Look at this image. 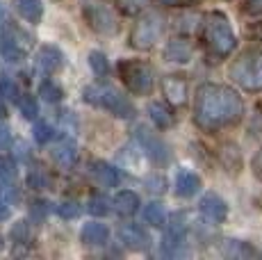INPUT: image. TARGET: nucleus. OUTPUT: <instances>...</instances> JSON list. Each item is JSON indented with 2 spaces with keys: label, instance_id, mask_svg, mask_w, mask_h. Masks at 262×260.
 I'll return each instance as SVG.
<instances>
[{
  "label": "nucleus",
  "instance_id": "4",
  "mask_svg": "<svg viewBox=\"0 0 262 260\" xmlns=\"http://www.w3.org/2000/svg\"><path fill=\"white\" fill-rule=\"evenodd\" d=\"M230 78L244 92H262V46H251L242 51L230 67Z\"/></svg>",
  "mask_w": 262,
  "mask_h": 260
},
{
  "label": "nucleus",
  "instance_id": "1",
  "mask_svg": "<svg viewBox=\"0 0 262 260\" xmlns=\"http://www.w3.org/2000/svg\"><path fill=\"white\" fill-rule=\"evenodd\" d=\"M244 101L228 84H201L194 101V123L203 133H219L242 121Z\"/></svg>",
  "mask_w": 262,
  "mask_h": 260
},
{
  "label": "nucleus",
  "instance_id": "27",
  "mask_svg": "<svg viewBox=\"0 0 262 260\" xmlns=\"http://www.w3.org/2000/svg\"><path fill=\"white\" fill-rule=\"evenodd\" d=\"M89 67H92V71L96 76H107L110 73V64H107V55L100 53V51H92L89 53Z\"/></svg>",
  "mask_w": 262,
  "mask_h": 260
},
{
  "label": "nucleus",
  "instance_id": "16",
  "mask_svg": "<svg viewBox=\"0 0 262 260\" xmlns=\"http://www.w3.org/2000/svg\"><path fill=\"white\" fill-rule=\"evenodd\" d=\"M53 162L59 169H71L78 162V146H75L73 139H62L57 146L53 148Z\"/></svg>",
  "mask_w": 262,
  "mask_h": 260
},
{
  "label": "nucleus",
  "instance_id": "35",
  "mask_svg": "<svg viewBox=\"0 0 262 260\" xmlns=\"http://www.w3.org/2000/svg\"><path fill=\"white\" fill-rule=\"evenodd\" d=\"M80 210H82V208H80L78 201H62L57 206V214L62 219H75L80 214Z\"/></svg>",
  "mask_w": 262,
  "mask_h": 260
},
{
  "label": "nucleus",
  "instance_id": "43",
  "mask_svg": "<svg viewBox=\"0 0 262 260\" xmlns=\"http://www.w3.org/2000/svg\"><path fill=\"white\" fill-rule=\"evenodd\" d=\"M5 219H9V208H7V201L0 199V222H5Z\"/></svg>",
  "mask_w": 262,
  "mask_h": 260
},
{
  "label": "nucleus",
  "instance_id": "25",
  "mask_svg": "<svg viewBox=\"0 0 262 260\" xmlns=\"http://www.w3.org/2000/svg\"><path fill=\"white\" fill-rule=\"evenodd\" d=\"M39 96L43 98L46 103H59L64 98V92H62V87H59L55 80H43L41 82V87H39Z\"/></svg>",
  "mask_w": 262,
  "mask_h": 260
},
{
  "label": "nucleus",
  "instance_id": "19",
  "mask_svg": "<svg viewBox=\"0 0 262 260\" xmlns=\"http://www.w3.org/2000/svg\"><path fill=\"white\" fill-rule=\"evenodd\" d=\"M112 206L121 217H133V214L139 210V206H142V201H139V197L133 192V189H123V192H119L117 197L112 199Z\"/></svg>",
  "mask_w": 262,
  "mask_h": 260
},
{
  "label": "nucleus",
  "instance_id": "13",
  "mask_svg": "<svg viewBox=\"0 0 262 260\" xmlns=\"http://www.w3.org/2000/svg\"><path fill=\"white\" fill-rule=\"evenodd\" d=\"M162 92L171 105H185L189 96V84L185 76H167L162 78Z\"/></svg>",
  "mask_w": 262,
  "mask_h": 260
},
{
  "label": "nucleus",
  "instance_id": "45",
  "mask_svg": "<svg viewBox=\"0 0 262 260\" xmlns=\"http://www.w3.org/2000/svg\"><path fill=\"white\" fill-rule=\"evenodd\" d=\"M3 247H5V240H3V235H0V251H3Z\"/></svg>",
  "mask_w": 262,
  "mask_h": 260
},
{
  "label": "nucleus",
  "instance_id": "31",
  "mask_svg": "<svg viewBox=\"0 0 262 260\" xmlns=\"http://www.w3.org/2000/svg\"><path fill=\"white\" fill-rule=\"evenodd\" d=\"M148 3L150 0H117L119 12L125 14V16H135V14H139Z\"/></svg>",
  "mask_w": 262,
  "mask_h": 260
},
{
  "label": "nucleus",
  "instance_id": "24",
  "mask_svg": "<svg viewBox=\"0 0 262 260\" xmlns=\"http://www.w3.org/2000/svg\"><path fill=\"white\" fill-rule=\"evenodd\" d=\"M114 206L107 201V197H103V194H94V197L87 199V212L94 214V217H105V214H110V210Z\"/></svg>",
  "mask_w": 262,
  "mask_h": 260
},
{
  "label": "nucleus",
  "instance_id": "29",
  "mask_svg": "<svg viewBox=\"0 0 262 260\" xmlns=\"http://www.w3.org/2000/svg\"><path fill=\"white\" fill-rule=\"evenodd\" d=\"M32 135H34V142L37 144H48L50 139L55 137V128L46 121H37L32 128Z\"/></svg>",
  "mask_w": 262,
  "mask_h": 260
},
{
  "label": "nucleus",
  "instance_id": "21",
  "mask_svg": "<svg viewBox=\"0 0 262 260\" xmlns=\"http://www.w3.org/2000/svg\"><path fill=\"white\" fill-rule=\"evenodd\" d=\"M14 7L21 14V18H25L28 23L37 26L43 18V3L41 0H14Z\"/></svg>",
  "mask_w": 262,
  "mask_h": 260
},
{
  "label": "nucleus",
  "instance_id": "10",
  "mask_svg": "<svg viewBox=\"0 0 262 260\" xmlns=\"http://www.w3.org/2000/svg\"><path fill=\"white\" fill-rule=\"evenodd\" d=\"M119 237L121 242H123V247H128L130 251H148L150 249V235L146 231L144 226H139V224H121L119 228Z\"/></svg>",
  "mask_w": 262,
  "mask_h": 260
},
{
  "label": "nucleus",
  "instance_id": "14",
  "mask_svg": "<svg viewBox=\"0 0 262 260\" xmlns=\"http://www.w3.org/2000/svg\"><path fill=\"white\" fill-rule=\"evenodd\" d=\"M89 174H92L94 183L98 185V187H117L121 176H119V169L112 167V164H107L105 160H94L92 164H89Z\"/></svg>",
  "mask_w": 262,
  "mask_h": 260
},
{
  "label": "nucleus",
  "instance_id": "41",
  "mask_svg": "<svg viewBox=\"0 0 262 260\" xmlns=\"http://www.w3.org/2000/svg\"><path fill=\"white\" fill-rule=\"evenodd\" d=\"M251 169H253L255 178H260L262 181V148L253 156V160H251Z\"/></svg>",
  "mask_w": 262,
  "mask_h": 260
},
{
  "label": "nucleus",
  "instance_id": "22",
  "mask_svg": "<svg viewBox=\"0 0 262 260\" xmlns=\"http://www.w3.org/2000/svg\"><path fill=\"white\" fill-rule=\"evenodd\" d=\"M221 253H224L226 258H253L255 249L251 247V244L242 242V240H224Z\"/></svg>",
  "mask_w": 262,
  "mask_h": 260
},
{
  "label": "nucleus",
  "instance_id": "11",
  "mask_svg": "<svg viewBox=\"0 0 262 260\" xmlns=\"http://www.w3.org/2000/svg\"><path fill=\"white\" fill-rule=\"evenodd\" d=\"M199 210L205 222H210V224H224L226 219H228V203L214 192L203 194V199H201V203H199Z\"/></svg>",
  "mask_w": 262,
  "mask_h": 260
},
{
  "label": "nucleus",
  "instance_id": "37",
  "mask_svg": "<svg viewBox=\"0 0 262 260\" xmlns=\"http://www.w3.org/2000/svg\"><path fill=\"white\" fill-rule=\"evenodd\" d=\"M0 194L7 199V203H18L21 201V192L16 189L14 183H0Z\"/></svg>",
  "mask_w": 262,
  "mask_h": 260
},
{
  "label": "nucleus",
  "instance_id": "3",
  "mask_svg": "<svg viewBox=\"0 0 262 260\" xmlns=\"http://www.w3.org/2000/svg\"><path fill=\"white\" fill-rule=\"evenodd\" d=\"M82 98H84V103L105 110V112H110L117 119H135V114H137V107L130 103V98L123 96V92H119L110 82L87 84L82 89Z\"/></svg>",
  "mask_w": 262,
  "mask_h": 260
},
{
  "label": "nucleus",
  "instance_id": "6",
  "mask_svg": "<svg viewBox=\"0 0 262 260\" xmlns=\"http://www.w3.org/2000/svg\"><path fill=\"white\" fill-rule=\"evenodd\" d=\"M162 32H164V18L158 12H148L133 26L128 41L135 51H150L160 41Z\"/></svg>",
  "mask_w": 262,
  "mask_h": 260
},
{
  "label": "nucleus",
  "instance_id": "34",
  "mask_svg": "<svg viewBox=\"0 0 262 260\" xmlns=\"http://www.w3.org/2000/svg\"><path fill=\"white\" fill-rule=\"evenodd\" d=\"M12 242L14 244H28L30 242V228L28 222H16L12 228Z\"/></svg>",
  "mask_w": 262,
  "mask_h": 260
},
{
  "label": "nucleus",
  "instance_id": "40",
  "mask_svg": "<svg viewBox=\"0 0 262 260\" xmlns=\"http://www.w3.org/2000/svg\"><path fill=\"white\" fill-rule=\"evenodd\" d=\"M155 3L162 5V7H189L196 0H155Z\"/></svg>",
  "mask_w": 262,
  "mask_h": 260
},
{
  "label": "nucleus",
  "instance_id": "30",
  "mask_svg": "<svg viewBox=\"0 0 262 260\" xmlns=\"http://www.w3.org/2000/svg\"><path fill=\"white\" fill-rule=\"evenodd\" d=\"M16 181V162L12 158H0V183H14Z\"/></svg>",
  "mask_w": 262,
  "mask_h": 260
},
{
  "label": "nucleus",
  "instance_id": "2",
  "mask_svg": "<svg viewBox=\"0 0 262 260\" xmlns=\"http://www.w3.org/2000/svg\"><path fill=\"white\" fill-rule=\"evenodd\" d=\"M201 41L212 62L230 57L237 48V37L233 32L228 16L224 12H208L201 21Z\"/></svg>",
  "mask_w": 262,
  "mask_h": 260
},
{
  "label": "nucleus",
  "instance_id": "33",
  "mask_svg": "<svg viewBox=\"0 0 262 260\" xmlns=\"http://www.w3.org/2000/svg\"><path fill=\"white\" fill-rule=\"evenodd\" d=\"M48 214V201H41V199H37V201L30 203V219L37 224H41L43 219H46Z\"/></svg>",
  "mask_w": 262,
  "mask_h": 260
},
{
  "label": "nucleus",
  "instance_id": "39",
  "mask_svg": "<svg viewBox=\"0 0 262 260\" xmlns=\"http://www.w3.org/2000/svg\"><path fill=\"white\" fill-rule=\"evenodd\" d=\"M244 9L251 16H262V0H244Z\"/></svg>",
  "mask_w": 262,
  "mask_h": 260
},
{
  "label": "nucleus",
  "instance_id": "32",
  "mask_svg": "<svg viewBox=\"0 0 262 260\" xmlns=\"http://www.w3.org/2000/svg\"><path fill=\"white\" fill-rule=\"evenodd\" d=\"M28 185H30L32 189H46V187H48V174L43 171L41 167L30 169V174H28Z\"/></svg>",
  "mask_w": 262,
  "mask_h": 260
},
{
  "label": "nucleus",
  "instance_id": "38",
  "mask_svg": "<svg viewBox=\"0 0 262 260\" xmlns=\"http://www.w3.org/2000/svg\"><path fill=\"white\" fill-rule=\"evenodd\" d=\"M12 146V133L5 123H0V151H7Z\"/></svg>",
  "mask_w": 262,
  "mask_h": 260
},
{
  "label": "nucleus",
  "instance_id": "17",
  "mask_svg": "<svg viewBox=\"0 0 262 260\" xmlns=\"http://www.w3.org/2000/svg\"><path fill=\"white\" fill-rule=\"evenodd\" d=\"M164 57L169 62H178V64H187L191 57H194V46L187 41V39H171L164 48Z\"/></svg>",
  "mask_w": 262,
  "mask_h": 260
},
{
  "label": "nucleus",
  "instance_id": "5",
  "mask_svg": "<svg viewBox=\"0 0 262 260\" xmlns=\"http://www.w3.org/2000/svg\"><path fill=\"white\" fill-rule=\"evenodd\" d=\"M119 76L125 89L137 96H148L155 87V69L144 59H121Z\"/></svg>",
  "mask_w": 262,
  "mask_h": 260
},
{
  "label": "nucleus",
  "instance_id": "42",
  "mask_svg": "<svg viewBox=\"0 0 262 260\" xmlns=\"http://www.w3.org/2000/svg\"><path fill=\"white\" fill-rule=\"evenodd\" d=\"M253 130H258V133H262V101L258 103V107H255V112H253Z\"/></svg>",
  "mask_w": 262,
  "mask_h": 260
},
{
  "label": "nucleus",
  "instance_id": "44",
  "mask_svg": "<svg viewBox=\"0 0 262 260\" xmlns=\"http://www.w3.org/2000/svg\"><path fill=\"white\" fill-rule=\"evenodd\" d=\"M0 117H5V105H3V101H0Z\"/></svg>",
  "mask_w": 262,
  "mask_h": 260
},
{
  "label": "nucleus",
  "instance_id": "20",
  "mask_svg": "<svg viewBox=\"0 0 262 260\" xmlns=\"http://www.w3.org/2000/svg\"><path fill=\"white\" fill-rule=\"evenodd\" d=\"M148 114H150V121H153L160 130H167V128H171L176 123V114H173V110H171L167 103L153 101L148 105Z\"/></svg>",
  "mask_w": 262,
  "mask_h": 260
},
{
  "label": "nucleus",
  "instance_id": "26",
  "mask_svg": "<svg viewBox=\"0 0 262 260\" xmlns=\"http://www.w3.org/2000/svg\"><path fill=\"white\" fill-rule=\"evenodd\" d=\"M18 110H21V114L25 119H30V121L39 117V103L32 94H21V98H18Z\"/></svg>",
  "mask_w": 262,
  "mask_h": 260
},
{
  "label": "nucleus",
  "instance_id": "18",
  "mask_svg": "<svg viewBox=\"0 0 262 260\" xmlns=\"http://www.w3.org/2000/svg\"><path fill=\"white\" fill-rule=\"evenodd\" d=\"M80 240H82L87 247H103L110 240V228L105 226V224L89 222V224H84L82 231H80Z\"/></svg>",
  "mask_w": 262,
  "mask_h": 260
},
{
  "label": "nucleus",
  "instance_id": "15",
  "mask_svg": "<svg viewBox=\"0 0 262 260\" xmlns=\"http://www.w3.org/2000/svg\"><path fill=\"white\" fill-rule=\"evenodd\" d=\"M37 67L41 69L43 73L53 76V73H57L59 69L64 67V53L59 51L57 46L46 44V46H41L39 48V53H37Z\"/></svg>",
  "mask_w": 262,
  "mask_h": 260
},
{
  "label": "nucleus",
  "instance_id": "7",
  "mask_svg": "<svg viewBox=\"0 0 262 260\" xmlns=\"http://www.w3.org/2000/svg\"><path fill=\"white\" fill-rule=\"evenodd\" d=\"M32 51V37L18 26H5L3 32V55L7 62H21Z\"/></svg>",
  "mask_w": 262,
  "mask_h": 260
},
{
  "label": "nucleus",
  "instance_id": "36",
  "mask_svg": "<svg viewBox=\"0 0 262 260\" xmlns=\"http://www.w3.org/2000/svg\"><path fill=\"white\" fill-rule=\"evenodd\" d=\"M146 187H148V192H153V194H162L164 189H167V178L160 176V174L148 176L146 178Z\"/></svg>",
  "mask_w": 262,
  "mask_h": 260
},
{
  "label": "nucleus",
  "instance_id": "8",
  "mask_svg": "<svg viewBox=\"0 0 262 260\" xmlns=\"http://www.w3.org/2000/svg\"><path fill=\"white\" fill-rule=\"evenodd\" d=\"M84 14V21L87 26L98 34H105V37H112L117 34L119 30V23H117V16L112 14V9L105 7L103 3H87L82 9Z\"/></svg>",
  "mask_w": 262,
  "mask_h": 260
},
{
  "label": "nucleus",
  "instance_id": "12",
  "mask_svg": "<svg viewBox=\"0 0 262 260\" xmlns=\"http://www.w3.org/2000/svg\"><path fill=\"white\" fill-rule=\"evenodd\" d=\"M201 185L203 183H201V176L196 171H191V169H178V174L173 178V192L180 199H191L199 194Z\"/></svg>",
  "mask_w": 262,
  "mask_h": 260
},
{
  "label": "nucleus",
  "instance_id": "9",
  "mask_svg": "<svg viewBox=\"0 0 262 260\" xmlns=\"http://www.w3.org/2000/svg\"><path fill=\"white\" fill-rule=\"evenodd\" d=\"M135 137H137V142H139V148L148 156L150 160H153L155 164H164V162H169V158H171V151H169V146L162 142V137H158L155 133H150L148 128H137L135 130Z\"/></svg>",
  "mask_w": 262,
  "mask_h": 260
},
{
  "label": "nucleus",
  "instance_id": "28",
  "mask_svg": "<svg viewBox=\"0 0 262 260\" xmlns=\"http://www.w3.org/2000/svg\"><path fill=\"white\" fill-rule=\"evenodd\" d=\"M0 96L7 98V101H12V103H18V98H21V92H18V84L14 82L12 78L0 76Z\"/></svg>",
  "mask_w": 262,
  "mask_h": 260
},
{
  "label": "nucleus",
  "instance_id": "23",
  "mask_svg": "<svg viewBox=\"0 0 262 260\" xmlns=\"http://www.w3.org/2000/svg\"><path fill=\"white\" fill-rule=\"evenodd\" d=\"M144 219L150 226L162 228V226H167V210H164L162 203H148L144 208Z\"/></svg>",
  "mask_w": 262,
  "mask_h": 260
}]
</instances>
